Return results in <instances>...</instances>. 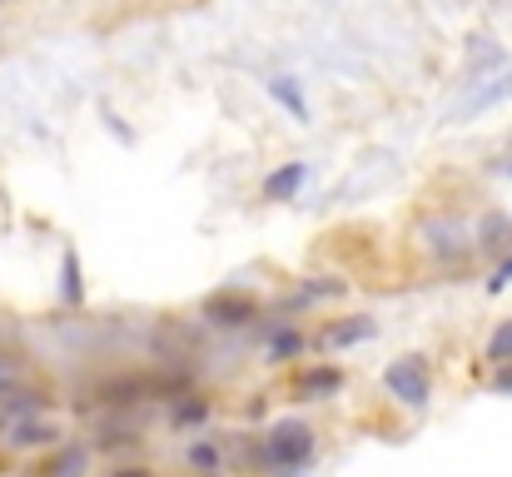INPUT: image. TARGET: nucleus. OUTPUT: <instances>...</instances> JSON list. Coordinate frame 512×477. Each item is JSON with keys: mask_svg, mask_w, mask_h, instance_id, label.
I'll use <instances>...</instances> for the list:
<instances>
[{"mask_svg": "<svg viewBox=\"0 0 512 477\" xmlns=\"http://www.w3.org/2000/svg\"><path fill=\"white\" fill-rule=\"evenodd\" d=\"M493 174H503V179H512V159H498V164H493Z\"/></svg>", "mask_w": 512, "mask_h": 477, "instance_id": "4be33fe9", "label": "nucleus"}, {"mask_svg": "<svg viewBox=\"0 0 512 477\" xmlns=\"http://www.w3.org/2000/svg\"><path fill=\"white\" fill-rule=\"evenodd\" d=\"M378 333V323L368 314H353L343 318V323H329V328H319V348H329V353H339V348H353V343H363V338H373Z\"/></svg>", "mask_w": 512, "mask_h": 477, "instance_id": "9d476101", "label": "nucleus"}, {"mask_svg": "<svg viewBox=\"0 0 512 477\" xmlns=\"http://www.w3.org/2000/svg\"><path fill=\"white\" fill-rule=\"evenodd\" d=\"M110 477H155V473H150V468H115Z\"/></svg>", "mask_w": 512, "mask_h": 477, "instance_id": "412c9836", "label": "nucleus"}, {"mask_svg": "<svg viewBox=\"0 0 512 477\" xmlns=\"http://www.w3.org/2000/svg\"><path fill=\"white\" fill-rule=\"evenodd\" d=\"M343 393V368L334 363H314L304 373H294V398L299 403H324V398H339Z\"/></svg>", "mask_w": 512, "mask_h": 477, "instance_id": "423d86ee", "label": "nucleus"}, {"mask_svg": "<svg viewBox=\"0 0 512 477\" xmlns=\"http://www.w3.org/2000/svg\"><path fill=\"white\" fill-rule=\"evenodd\" d=\"M199 477H219V473H199Z\"/></svg>", "mask_w": 512, "mask_h": 477, "instance_id": "5701e85b", "label": "nucleus"}, {"mask_svg": "<svg viewBox=\"0 0 512 477\" xmlns=\"http://www.w3.org/2000/svg\"><path fill=\"white\" fill-rule=\"evenodd\" d=\"M60 304L65 309H80L85 304V274H80V254L75 249L60 254Z\"/></svg>", "mask_w": 512, "mask_h": 477, "instance_id": "4468645a", "label": "nucleus"}, {"mask_svg": "<svg viewBox=\"0 0 512 477\" xmlns=\"http://www.w3.org/2000/svg\"><path fill=\"white\" fill-rule=\"evenodd\" d=\"M423 239H428V249H433L438 259H468V249H473V239H468V229H463L458 219H433V224H423Z\"/></svg>", "mask_w": 512, "mask_h": 477, "instance_id": "6e6552de", "label": "nucleus"}, {"mask_svg": "<svg viewBox=\"0 0 512 477\" xmlns=\"http://www.w3.org/2000/svg\"><path fill=\"white\" fill-rule=\"evenodd\" d=\"M60 438H65V428H60L55 418H45V413H25V418H10V423H5V443L20 448V453L60 448Z\"/></svg>", "mask_w": 512, "mask_h": 477, "instance_id": "7ed1b4c3", "label": "nucleus"}, {"mask_svg": "<svg viewBox=\"0 0 512 477\" xmlns=\"http://www.w3.org/2000/svg\"><path fill=\"white\" fill-rule=\"evenodd\" d=\"M383 388H388L403 408L423 413V408L433 403V368L423 363V353H403V358H393V363L383 368Z\"/></svg>", "mask_w": 512, "mask_h": 477, "instance_id": "f03ea898", "label": "nucleus"}, {"mask_svg": "<svg viewBox=\"0 0 512 477\" xmlns=\"http://www.w3.org/2000/svg\"><path fill=\"white\" fill-rule=\"evenodd\" d=\"M304 184H309V164H304V159H289V164H279V169L264 174L259 194H264L269 204H289V199H299Z\"/></svg>", "mask_w": 512, "mask_h": 477, "instance_id": "0eeeda50", "label": "nucleus"}, {"mask_svg": "<svg viewBox=\"0 0 512 477\" xmlns=\"http://www.w3.org/2000/svg\"><path fill=\"white\" fill-rule=\"evenodd\" d=\"M508 100H512V70L493 75V80H473V95L453 110V125H468V120H478V115H488V110H498Z\"/></svg>", "mask_w": 512, "mask_h": 477, "instance_id": "39448f33", "label": "nucleus"}, {"mask_svg": "<svg viewBox=\"0 0 512 477\" xmlns=\"http://www.w3.org/2000/svg\"><path fill=\"white\" fill-rule=\"evenodd\" d=\"M483 358H488V363H512V318H508V323H498V328H493V338H488Z\"/></svg>", "mask_w": 512, "mask_h": 477, "instance_id": "f3484780", "label": "nucleus"}, {"mask_svg": "<svg viewBox=\"0 0 512 477\" xmlns=\"http://www.w3.org/2000/svg\"><path fill=\"white\" fill-rule=\"evenodd\" d=\"M304 348H309V338H304L299 328H274V338H269V348H264V363L284 368V363L304 358Z\"/></svg>", "mask_w": 512, "mask_h": 477, "instance_id": "2eb2a0df", "label": "nucleus"}, {"mask_svg": "<svg viewBox=\"0 0 512 477\" xmlns=\"http://www.w3.org/2000/svg\"><path fill=\"white\" fill-rule=\"evenodd\" d=\"M209 418H214V403L204 393H179V403L170 408V428H179V433L184 428H204Z\"/></svg>", "mask_w": 512, "mask_h": 477, "instance_id": "ddd939ff", "label": "nucleus"}, {"mask_svg": "<svg viewBox=\"0 0 512 477\" xmlns=\"http://www.w3.org/2000/svg\"><path fill=\"white\" fill-rule=\"evenodd\" d=\"M125 443H140V438H135V433H125ZM100 448H120V433H105V438H100Z\"/></svg>", "mask_w": 512, "mask_h": 477, "instance_id": "aec40b11", "label": "nucleus"}, {"mask_svg": "<svg viewBox=\"0 0 512 477\" xmlns=\"http://www.w3.org/2000/svg\"><path fill=\"white\" fill-rule=\"evenodd\" d=\"M189 468H194V473H219V468H224L219 438H194V443H189Z\"/></svg>", "mask_w": 512, "mask_h": 477, "instance_id": "dca6fc26", "label": "nucleus"}, {"mask_svg": "<svg viewBox=\"0 0 512 477\" xmlns=\"http://www.w3.org/2000/svg\"><path fill=\"white\" fill-rule=\"evenodd\" d=\"M264 90H269V100H274V105H284L299 125H309V115H314V110H309L304 85H299L294 75H269V80H264Z\"/></svg>", "mask_w": 512, "mask_h": 477, "instance_id": "9b49d317", "label": "nucleus"}, {"mask_svg": "<svg viewBox=\"0 0 512 477\" xmlns=\"http://www.w3.org/2000/svg\"><path fill=\"white\" fill-rule=\"evenodd\" d=\"M483 254H512V219L508 214H483V224H478V239H473Z\"/></svg>", "mask_w": 512, "mask_h": 477, "instance_id": "f8f14e48", "label": "nucleus"}, {"mask_svg": "<svg viewBox=\"0 0 512 477\" xmlns=\"http://www.w3.org/2000/svg\"><path fill=\"white\" fill-rule=\"evenodd\" d=\"M30 477H90V448L85 443H60Z\"/></svg>", "mask_w": 512, "mask_h": 477, "instance_id": "1a4fd4ad", "label": "nucleus"}, {"mask_svg": "<svg viewBox=\"0 0 512 477\" xmlns=\"http://www.w3.org/2000/svg\"><path fill=\"white\" fill-rule=\"evenodd\" d=\"M254 318H259V299H249L239 289H224V294L204 299V323H214V328H249Z\"/></svg>", "mask_w": 512, "mask_h": 477, "instance_id": "20e7f679", "label": "nucleus"}, {"mask_svg": "<svg viewBox=\"0 0 512 477\" xmlns=\"http://www.w3.org/2000/svg\"><path fill=\"white\" fill-rule=\"evenodd\" d=\"M503 289H512V254L498 259V269H493V279H488V294H493V299H498Z\"/></svg>", "mask_w": 512, "mask_h": 477, "instance_id": "a211bd4d", "label": "nucleus"}, {"mask_svg": "<svg viewBox=\"0 0 512 477\" xmlns=\"http://www.w3.org/2000/svg\"><path fill=\"white\" fill-rule=\"evenodd\" d=\"M259 458H264V477H304L319 458V433L304 418H279L264 428L259 438Z\"/></svg>", "mask_w": 512, "mask_h": 477, "instance_id": "f257e3e1", "label": "nucleus"}, {"mask_svg": "<svg viewBox=\"0 0 512 477\" xmlns=\"http://www.w3.org/2000/svg\"><path fill=\"white\" fill-rule=\"evenodd\" d=\"M498 393H512V363H498V378H493Z\"/></svg>", "mask_w": 512, "mask_h": 477, "instance_id": "6ab92c4d", "label": "nucleus"}]
</instances>
